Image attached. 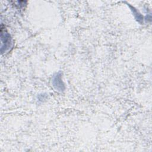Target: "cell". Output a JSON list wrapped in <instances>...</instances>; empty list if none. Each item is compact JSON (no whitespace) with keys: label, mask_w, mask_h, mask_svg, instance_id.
<instances>
[{"label":"cell","mask_w":152,"mask_h":152,"mask_svg":"<svg viewBox=\"0 0 152 152\" xmlns=\"http://www.w3.org/2000/svg\"><path fill=\"white\" fill-rule=\"evenodd\" d=\"M1 39H4V40H2V46L1 47V50L3 49V48L5 49V51L9 48L11 44V39L10 36L8 33L6 32V31L4 30V33L1 30Z\"/></svg>","instance_id":"cell-1"}]
</instances>
